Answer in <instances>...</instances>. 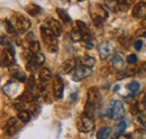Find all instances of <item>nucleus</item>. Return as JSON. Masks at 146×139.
<instances>
[{"instance_id": "f257e3e1", "label": "nucleus", "mask_w": 146, "mask_h": 139, "mask_svg": "<svg viewBox=\"0 0 146 139\" xmlns=\"http://www.w3.org/2000/svg\"><path fill=\"white\" fill-rule=\"evenodd\" d=\"M100 104H101V95H100L99 90L97 87H90L88 91V99L86 102L84 115L93 118Z\"/></svg>"}, {"instance_id": "f03ea898", "label": "nucleus", "mask_w": 146, "mask_h": 139, "mask_svg": "<svg viewBox=\"0 0 146 139\" xmlns=\"http://www.w3.org/2000/svg\"><path fill=\"white\" fill-rule=\"evenodd\" d=\"M39 32H40V36H42V40L46 47V50L51 53H56L57 52V37L55 34L45 25L43 24L39 27Z\"/></svg>"}, {"instance_id": "7ed1b4c3", "label": "nucleus", "mask_w": 146, "mask_h": 139, "mask_svg": "<svg viewBox=\"0 0 146 139\" xmlns=\"http://www.w3.org/2000/svg\"><path fill=\"white\" fill-rule=\"evenodd\" d=\"M89 11H90L92 20H93V23L96 24L97 27H101L104 25V23L106 21L107 17H108L107 9L104 6L99 5V3H91Z\"/></svg>"}, {"instance_id": "20e7f679", "label": "nucleus", "mask_w": 146, "mask_h": 139, "mask_svg": "<svg viewBox=\"0 0 146 139\" xmlns=\"http://www.w3.org/2000/svg\"><path fill=\"white\" fill-rule=\"evenodd\" d=\"M9 20H10L11 25L14 26L15 30L17 32V34L26 33L31 27V20L20 13H15Z\"/></svg>"}, {"instance_id": "39448f33", "label": "nucleus", "mask_w": 146, "mask_h": 139, "mask_svg": "<svg viewBox=\"0 0 146 139\" xmlns=\"http://www.w3.org/2000/svg\"><path fill=\"white\" fill-rule=\"evenodd\" d=\"M91 38V33L82 21H76V26L74 27L71 32V39L73 42H89Z\"/></svg>"}, {"instance_id": "423d86ee", "label": "nucleus", "mask_w": 146, "mask_h": 139, "mask_svg": "<svg viewBox=\"0 0 146 139\" xmlns=\"http://www.w3.org/2000/svg\"><path fill=\"white\" fill-rule=\"evenodd\" d=\"M107 115L109 116L110 119H113V120L121 119L125 115V108H124L123 102L119 100L111 101L108 109H107Z\"/></svg>"}, {"instance_id": "0eeeda50", "label": "nucleus", "mask_w": 146, "mask_h": 139, "mask_svg": "<svg viewBox=\"0 0 146 139\" xmlns=\"http://www.w3.org/2000/svg\"><path fill=\"white\" fill-rule=\"evenodd\" d=\"M76 127L78 129L81 131V132H90L93 127H94V120L93 118L87 116V115H81L79 118H78V121H76Z\"/></svg>"}, {"instance_id": "6e6552de", "label": "nucleus", "mask_w": 146, "mask_h": 139, "mask_svg": "<svg viewBox=\"0 0 146 139\" xmlns=\"http://www.w3.org/2000/svg\"><path fill=\"white\" fill-rule=\"evenodd\" d=\"M15 62V54L14 50L10 45H7L6 48L2 50L1 52V64L3 66H10Z\"/></svg>"}, {"instance_id": "1a4fd4ad", "label": "nucleus", "mask_w": 146, "mask_h": 139, "mask_svg": "<svg viewBox=\"0 0 146 139\" xmlns=\"http://www.w3.org/2000/svg\"><path fill=\"white\" fill-rule=\"evenodd\" d=\"M21 123L17 118H10L8 119V121L6 122V127H5V131L8 136H15L21 128Z\"/></svg>"}, {"instance_id": "9d476101", "label": "nucleus", "mask_w": 146, "mask_h": 139, "mask_svg": "<svg viewBox=\"0 0 146 139\" xmlns=\"http://www.w3.org/2000/svg\"><path fill=\"white\" fill-rule=\"evenodd\" d=\"M63 92H64L63 80L61 79V76L58 74H55L54 77H53V94H54V98L57 100L62 99Z\"/></svg>"}, {"instance_id": "9b49d317", "label": "nucleus", "mask_w": 146, "mask_h": 139, "mask_svg": "<svg viewBox=\"0 0 146 139\" xmlns=\"http://www.w3.org/2000/svg\"><path fill=\"white\" fill-rule=\"evenodd\" d=\"M92 73L91 68H87V66H83V65H78L75 72L73 73L72 77L74 81L79 82V81H82L84 79H87L88 76H90Z\"/></svg>"}, {"instance_id": "f8f14e48", "label": "nucleus", "mask_w": 146, "mask_h": 139, "mask_svg": "<svg viewBox=\"0 0 146 139\" xmlns=\"http://www.w3.org/2000/svg\"><path fill=\"white\" fill-rule=\"evenodd\" d=\"M97 48H98V53H99L101 60L108 58L110 55L113 53V46L110 44L109 42H104V43L99 44Z\"/></svg>"}, {"instance_id": "ddd939ff", "label": "nucleus", "mask_w": 146, "mask_h": 139, "mask_svg": "<svg viewBox=\"0 0 146 139\" xmlns=\"http://www.w3.org/2000/svg\"><path fill=\"white\" fill-rule=\"evenodd\" d=\"M45 25L54 33L56 37L61 36V34H62V25L60 24V21H57L54 18H46Z\"/></svg>"}, {"instance_id": "4468645a", "label": "nucleus", "mask_w": 146, "mask_h": 139, "mask_svg": "<svg viewBox=\"0 0 146 139\" xmlns=\"http://www.w3.org/2000/svg\"><path fill=\"white\" fill-rule=\"evenodd\" d=\"M76 66H78L76 60L69 58V60H66V61H64L62 63V65L60 68V72L62 74H69V73H71L72 71H74V70L76 69Z\"/></svg>"}, {"instance_id": "2eb2a0df", "label": "nucleus", "mask_w": 146, "mask_h": 139, "mask_svg": "<svg viewBox=\"0 0 146 139\" xmlns=\"http://www.w3.org/2000/svg\"><path fill=\"white\" fill-rule=\"evenodd\" d=\"M133 16L138 19H146V2H137L133 7Z\"/></svg>"}, {"instance_id": "dca6fc26", "label": "nucleus", "mask_w": 146, "mask_h": 139, "mask_svg": "<svg viewBox=\"0 0 146 139\" xmlns=\"http://www.w3.org/2000/svg\"><path fill=\"white\" fill-rule=\"evenodd\" d=\"M110 65H111V68L115 70V71H117L118 73H120V72L125 71L126 62H125V60H124L123 57H120V56H118V55H115V56L111 58Z\"/></svg>"}, {"instance_id": "f3484780", "label": "nucleus", "mask_w": 146, "mask_h": 139, "mask_svg": "<svg viewBox=\"0 0 146 139\" xmlns=\"http://www.w3.org/2000/svg\"><path fill=\"white\" fill-rule=\"evenodd\" d=\"M52 77V74H51V71L48 69H45V68H42L39 70V73H38V79H39V82L42 85H45L46 83H48V81L51 80Z\"/></svg>"}, {"instance_id": "a211bd4d", "label": "nucleus", "mask_w": 146, "mask_h": 139, "mask_svg": "<svg viewBox=\"0 0 146 139\" xmlns=\"http://www.w3.org/2000/svg\"><path fill=\"white\" fill-rule=\"evenodd\" d=\"M18 87H19L18 83H16V82H10V83H8L7 85L3 87V91H5V93H6L7 95L13 97V95H16V94H17Z\"/></svg>"}, {"instance_id": "6ab92c4d", "label": "nucleus", "mask_w": 146, "mask_h": 139, "mask_svg": "<svg viewBox=\"0 0 146 139\" xmlns=\"http://www.w3.org/2000/svg\"><path fill=\"white\" fill-rule=\"evenodd\" d=\"M76 62H78V65H83L87 68H92L96 64V60L91 56H83V57L76 60Z\"/></svg>"}, {"instance_id": "aec40b11", "label": "nucleus", "mask_w": 146, "mask_h": 139, "mask_svg": "<svg viewBox=\"0 0 146 139\" xmlns=\"http://www.w3.org/2000/svg\"><path fill=\"white\" fill-rule=\"evenodd\" d=\"M11 74H13V76L15 77V80H17L19 82H26V81H27V80H26V74H25V72L20 69V68H16V70L11 69Z\"/></svg>"}, {"instance_id": "412c9836", "label": "nucleus", "mask_w": 146, "mask_h": 139, "mask_svg": "<svg viewBox=\"0 0 146 139\" xmlns=\"http://www.w3.org/2000/svg\"><path fill=\"white\" fill-rule=\"evenodd\" d=\"M18 119L23 123H26L32 119V112L27 109H24V110H20L18 111Z\"/></svg>"}, {"instance_id": "4be33fe9", "label": "nucleus", "mask_w": 146, "mask_h": 139, "mask_svg": "<svg viewBox=\"0 0 146 139\" xmlns=\"http://www.w3.org/2000/svg\"><path fill=\"white\" fill-rule=\"evenodd\" d=\"M111 134V129L109 127H102L97 132V139H107Z\"/></svg>"}, {"instance_id": "5701e85b", "label": "nucleus", "mask_w": 146, "mask_h": 139, "mask_svg": "<svg viewBox=\"0 0 146 139\" xmlns=\"http://www.w3.org/2000/svg\"><path fill=\"white\" fill-rule=\"evenodd\" d=\"M126 128H127V123H126V121L120 120V121L116 124V127H115V135H116V136H119V135L125 134Z\"/></svg>"}, {"instance_id": "b1692460", "label": "nucleus", "mask_w": 146, "mask_h": 139, "mask_svg": "<svg viewBox=\"0 0 146 139\" xmlns=\"http://www.w3.org/2000/svg\"><path fill=\"white\" fill-rule=\"evenodd\" d=\"M26 11H27L31 16H37L42 10H40V7H38L35 3H32V2H31V3L26 7Z\"/></svg>"}, {"instance_id": "393cba45", "label": "nucleus", "mask_w": 146, "mask_h": 139, "mask_svg": "<svg viewBox=\"0 0 146 139\" xmlns=\"http://www.w3.org/2000/svg\"><path fill=\"white\" fill-rule=\"evenodd\" d=\"M56 13H57V15L60 16V18H61L64 23H70V21H71L70 15L68 14L66 10H64V9H62V8H57V9H56Z\"/></svg>"}, {"instance_id": "a878e982", "label": "nucleus", "mask_w": 146, "mask_h": 139, "mask_svg": "<svg viewBox=\"0 0 146 139\" xmlns=\"http://www.w3.org/2000/svg\"><path fill=\"white\" fill-rule=\"evenodd\" d=\"M126 87H127V90L131 94H134V93H136V92L139 91L141 84L138 82H136V81H131V82H129L127 85H126Z\"/></svg>"}, {"instance_id": "bb28decb", "label": "nucleus", "mask_w": 146, "mask_h": 139, "mask_svg": "<svg viewBox=\"0 0 146 139\" xmlns=\"http://www.w3.org/2000/svg\"><path fill=\"white\" fill-rule=\"evenodd\" d=\"M129 8H130L129 1H117L116 11H127Z\"/></svg>"}, {"instance_id": "cd10ccee", "label": "nucleus", "mask_w": 146, "mask_h": 139, "mask_svg": "<svg viewBox=\"0 0 146 139\" xmlns=\"http://www.w3.org/2000/svg\"><path fill=\"white\" fill-rule=\"evenodd\" d=\"M3 24H5L6 32H7L8 34L11 35V36H16V35H17V32L15 30V28H14V26L11 25V23H10V20H9V19L3 20Z\"/></svg>"}, {"instance_id": "c85d7f7f", "label": "nucleus", "mask_w": 146, "mask_h": 139, "mask_svg": "<svg viewBox=\"0 0 146 139\" xmlns=\"http://www.w3.org/2000/svg\"><path fill=\"white\" fill-rule=\"evenodd\" d=\"M137 120H138V122H139L143 127H145L146 128V115L145 113H141V115H138V116H137Z\"/></svg>"}, {"instance_id": "c756f323", "label": "nucleus", "mask_w": 146, "mask_h": 139, "mask_svg": "<svg viewBox=\"0 0 146 139\" xmlns=\"http://www.w3.org/2000/svg\"><path fill=\"white\" fill-rule=\"evenodd\" d=\"M126 62L129 63V64H134V63H136V62H137V56H136L135 54H130V55H128Z\"/></svg>"}, {"instance_id": "7c9ffc66", "label": "nucleus", "mask_w": 146, "mask_h": 139, "mask_svg": "<svg viewBox=\"0 0 146 139\" xmlns=\"http://www.w3.org/2000/svg\"><path fill=\"white\" fill-rule=\"evenodd\" d=\"M136 36H141V37H146V27H143L141 29H138L136 32Z\"/></svg>"}, {"instance_id": "2f4dec72", "label": "nucleus", "mask_w": 146, "mask_h": 139, "mask_svg": "<svg viewBox=\"0 0 146 139\" xmlns=\"http://www.w3.org/2000/svg\"><path fill=\"white\" fill-rule=\"evenodd\" d=\"M134 47H135L136 51H141L142 47H143V42L142 40H136L135 44H134Z\"/></svg>"}, {"instance_id": "473e14b6", "label": "nucleus", "mask_w": 146, "mask_h": 139, "mask_svg": "<svg viewBox=\"0 0 146 139\" xmlns=\"http://www.w3.org/2000/svg\"><path fill=\"white\" fill-rule=\"evenodd\" d=\"M117 139H131V135H129V134H123V135L117 136Z\"/></svg>"}, {"instance_id": "72a5a7b5", "label": "nucleus", "mask_w": 146, "mask_h": 139, "mask_svg": "<svg viewBox=\"0 0 146 139\" xmlns=\"http://www.w3.org/2000/svg\"><path fill=\"white\" fill-rule=\"evenodd\" d=\"M87 47H88V48H92V47H93V46H92V42H91V40L87 42Z\"/></svg>"}, {"instance_id": "f704fd0d", "label": "nucleus", "mask_w": 146, "mask_h": 139, "mask_svg": "<svg viewBox=\"0 0 146 139\" xmlns=\"http://www.w3.org/2000/svg\"><path fill=\"white\" fill-rule=\"evenodd\" d=\"M142 70L146 73V62L145 63H143V65H142Z\"/></svg>"}]
</instances>
